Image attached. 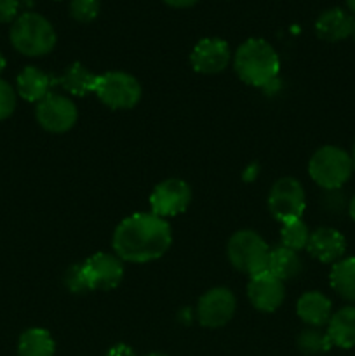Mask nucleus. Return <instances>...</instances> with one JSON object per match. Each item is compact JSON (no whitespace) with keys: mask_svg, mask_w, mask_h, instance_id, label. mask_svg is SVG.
Returning a JSON list of instances; mask_svg holds the SVG:
<instances>
[{"mask_svg":"<svg viewBox=\"0 0 355 356\" xmlns=\"http://www.w3.org/2000/svg\"><path fill=\"white\" fill-rule=\"evenodd\" d=\"M298 348L305 355H320L327 353L333 348V343H331L327 332L310 327L298 336Z\"/></svg>","mask_w":355,"mask_h":356,"instance_id":"b1692460","label":"nucleus"},{"mask_svg":"<svg viewBox=\"0 0 355 356\" xmlns=\"http://www.w3.org/2000/svg\"><path fill=\"white\" fill-rule=\"evenodd\" d=\"M173 232L166 219L152 212H138L115 228L111 247L115 256L127 263H150L169 250Z\"/></svg>","mask_w":355,"mask_h":356,"instance_id":"f257e3e1","label":"nucleus"},{"mask_svg":"<svg viewBox=\"0 0 355 356\" xmlns=\"http://www.w3.org/2000/svg\"><path fill=\"white\" fill-rule=\"evenodd\" d=\"M191 202V188L183 179H166L157 184L150 195V207L152 214L159 218H173L187 211Z\"/></svg>","mask_w":355,"mask_h":356,"instance_id":"9d476101","label":"nucleus"},{"mask_svg":"<svg viewBox=\"0 0 355 356\" xmlns=\"http://www.w3.org/2000/svg\"><path fill=\"white\" fill-rule=\"evenodd\" d=\"M232 59L228 44L221 38H202L190 54L194 70L202 75H214L223 72Z\"/></svg>","mask_w":355,"mask_h":356,"instance_id":"ddd939ff","label":"nucleus"},{"mask_svg":"<svg viewBox=\"0 0 355 356\" xmlns=\"http://www.w3.org/2000/svg\"><path fill=\"white\" fill-rule=\"evenodd\" d=\"M306 197L301 183L294 177H282L271 186L268 195V209L271 216L282 225L294 219H301L305 212Z\"/></svg>","mask_w":355,"mask_h":356,"instance_id":"0eeeda50","label":"nucleus"},{"mask_svg":"<svg viewBox=\"0 0 355 356\" xmlns=\"http://www.w3.org/2000/svg\"><path fill=\"white\" fill-rule=\"evenodd\" d=\"M226 252H228L230 263L249 277L267 271L270 247L256 232H251V229L237 232L230 238Z\"/></svg>","mask_w":355,"mask_h":356,"instance_id":"39448f33","label":"nucleus"},{"mask_svg":"<svg viewBox=\"0 0 355 356\" xmlns=\"http://www.w3.org/2000/svg\"><path fill=\"white\" fill-rule=\"evenodd\" d=\"M326 332L333 346L341 350L355 348V306H343L333 313Z\"/></svg>","mask_w":355,"mask_h":356,"instance_id":"f3484780","label":"nucleus"},{"mask_svg":"<svg viewBox=\"0 0 355 356\" xmlns=\"http://www.w3.org/2000/svg\"><path fill=\"white\" fill-rule=\"evenodd\" d=\"M347 6H348V9L355 14V0H347Z\"/></svg>","mask_w":355,"mask_h":356,"instance_id":"473e14b6","label":"nucleus"},{"mask_svg":"<svg viewBox=\"0 0 355 356\" xmlns=\"http://www.w3.org/2000/svg\"><path fill=\"white\" fill-rule=\"evenodd\" d=\"M301 259H299L296 250L287 249L284 245H278L275 249H270V256H268V268L271 275L284 280H291V278L298 277L301 271Z\"/></svg>","mask_w":355,"mask_h":356,"instance_id":"412c9836","label":"nucleus"},{"mask_svg":"<svg viewBox=\"0 0 355 356\" xmlns=\"http://www.w3.org/2000/svg\"><path fill=\"white\" fill-rule=\"evenodd\" d=\"M70 14L79 23H90L100 14V0H72Z\"/></svg>","mask_w":355,"mask_h":356,"instance_id":"393cba45","label":"nucleus"},{"mask_svg":"<svg viewBox=\"0 0 355 356\" xmlns=\"http://www.w3.org/2000/svg\"><path fill=\"white\" fill-rule=\"evenodd\" d=\"M247 296L254 308L263 313H271L281 308V305L284 302V282L271 275L268 270L261 271V273L249 277Z\"/></svg>","mask_w":355,"mask_h":356,"instance_id":"f8f14e48","label":"nucleus"},{"mask_svg":"<svg viewBox=\"0 0 355 356\" xmlns=\"http://www.w3.org/2000/svg\"><path fill=\"white\" fill-rule=\"evenodd\" d=\"M94 92L111 110H131L141 99V86L132 75L124 72H108L97 75Z\"/></svg>","mask_w":355,"mask_h":356,"instance_id":"423d86ee","label":"nucleus"},{"mask_svg":"<svg viewBox=\"0 0 355 356\" xmlns=\"http://www.w3.org/2000/svg\"><path fill=\"white\" fill-rule=\"evenodd\" d=\"M354 162L352 155L340 146H322L308 162V174L322 190H340L352 177Z\"/></svg>","mask_w":355,"mask_h":356,"instance_id":"20e7f679","label":"nucleus"},{"mask_svg":"<svg viewBox=\"0 0 355 356\" xmlns=\"http://www.w3.org/2000/svg\"><path fill=\"white\" fill-rule=\"evenodd\" d=\"M97 75L90 73L80 63H73L72 66L66 68V72L61 76H52V86H59L66 90V92L73 94V96H87L89 92H94L96 87Z\"/></svg>","mask_w":355,"mask_h":356,"instance_id":"a211bd4d","label":"nucleus"},{"mask_svg":"<svg viewBox=\"0 0 355 356\" xmlns=\"http://www.w3.org/2000/svg\"><path fill=\"white\" fill-rule=\"evenodd\" d=\"M9 37L13 47L30 58L49 54L56 45L54 28L37 13H24L16 17Z\"/></svg>","mask_w":355,"mask_h":356,"instance_id":"7ed1b4c3","label":"nucleus"},{"mask_svg":"<svg viewBox=\"0 0 355 356\" xmlns=\"http://www.w3.org/2000/svg\"><path fill=\"white\" fill-rule=\"evenodd\" d=\"M348 214H350V218L355 221V195L352 197L350 204H348Z\"/></svg>","mask_w":355,"mask_h":356,"instance_id":"7c9ffc66","label":"nucleus"},{"mask_svg":"<svg viewBox=\"0 0 355 356\" xmlns=\"http://www.w3.org/2000/svg\"><path fill=\"white\" fill-rule=\"evenodd\" d=\"M106 356H136V353L132 351L131 346H127V344H115L113 348L108 350Z\"/></svg>","mask_w":355,"mask_h":356,"instance_id":"c85d7f7f","label":"nucleus"},{"mask_svg":"<svg viewBox=\"0 0 355 356\" xmlns=\"http://www.w3.org/2000/svg\"><path fill=\"white\" fill-rule=\"evenodd\" d=\"M354 17L343 9H327L317 17L315 33L317 37L326 42H341L352 37L354 31Z\"/></svg>","mask_w":355,"mask_h":356,"instance_id":"dca6fc26","label":"nucleus"},{"mask_svg":"<svg viewBox=\"0 0 355 356\" xmlns=\"http://www.w3.org/2000/svg\"><path fill=\"white\" fill-rule=\"evenodd\" d=\"M296 313L306 325L320 329V327L327 325L333 316V302L322 292L310 291L298 299Z\"/></svg>","mask_w":355,"mask_h":356,"instance_id":"2eb2a0df","label":"nucleus"},{"mask_svg":"<svg viewBox=\"0 0 355 356\" xmlns=\"http://www.w3.org/2000/svg\"><path fill=\"white\" fill-rule=\"evenodd\" d=\"M56 344L45 329H28L17 343V356H54Z\"/></svg>","mask_w":355,"mask_h":356,"instance_id":"4be33fe9","label":"nucleus"},{"mask_svg":"<svg viewBox=\"0 0 355 356\" xmlns=\"http://www.w3.org/2000/svg\"><path fill=\"white\" fill-rule=\"evenodd\" d=\"M35 115H37L38 124L45 131L54 132V134L70 131L79 118V111H77V106L72 99L52 92H49L44 99L38 101Z\"/></svg>","mask_w":355,"mask_h":356,"instance_id":"1a4fd4ad","label":"nucleus"},{"mask_svg":"<svg viewBox=\"0 0 355 356\" xmlns=\"http://www.w3.org/2000/svg\"><path fill=\"white\" fill-rule=\"evenodd\" d=\"M352 37H354V40H355V21H354V31H352Z\"/></svg>","mask_w":355,"mask_h":356,"instance_id":"c9c22d12","label":"nucleus"},{"mask_svg":"<svg viewBox=\"0 0 355 356\" xmlns=\"http://www.w3.org/2000/svg\"><path fill=\"white\" fill-rule=\"evenodd\" d=\"M17 94H19L23 99L30 101V103H38V101L44 99L45 96L51 90V76L45 75L44 72H40L35 66H26L23 72L17 75Z\"/></svg>","mask_w":355,"mask_h":356,"instance_id":"6ab92c4d","label":"nucleus"},{"mask_svg":"<svg viewBox=\"0 0 355 356\" xmlns=\"http://www.w3.org/2000/svg\"><path fill=\"white\" fill-rule=\"evenodd\" d=\"M235 313V296L226 287H214L205 292L197 306L198 322L207 329L226 325Z\"/></svg>","mask_w":355,"mask_h":356,"instance_id":"9b49d317","label":"nucleus"},{"mask_svg":"<svg viewBox=\"0 0 355 356\" xmlns=\"http://www.w3.org/2000/svg\"><path fill=\"white\" fill-rule=\"evenodd\" d=\"M169 7H174V9H187V7L195 6L198 0H164Z\"/></svg>","mask_w":355,"mask_h":356,"instance_id":"c756f323","label":"nucleus"},{"mask_svg":"<svg viewBox=\"0 0 355 356\" xmlns=\"http://www.w3.org/2000/svg\"><path fill=\"white\" fill-rule=\"evenodd\" d=\"M3 68H6V58H3L2 52H0V73L3 72Z\"/></svg>","mask_w":355,"mask_h":356,"instance_id":"2f4dec72","label":"nucleus"},{"mask_svg":"<svg viewBox=\"0 0 355 356\" xmlns=\"http://www.w3.org/2000/svg\"><path fill=\"white\" fill-rule=\"evenodd\" d=\"M145 356H167V355H164V353H148V355H145Z\"/></svg>","mask_w":355,"mask_h":356,"instance_id":"f704fd0d","label":"nucleus"},{"mask_svg":"<svg viewBox=\"0 0 355 356\" xmlns=\"http://www.w3.org/2000/svg\"><path fill=\"white\" fill-rule=\"evenodd\" d=\"M14 108H16V90L10 87V83L0 79V120L10 117Z\"/></svg>","mask_w":355,"mask_h":356,"instance_id":"a878e982","label":"nucleus"},{"mask_svg":"<svg viewBox=\"0 0 355 356\" xmlns=\"http://www.w3.org/2000/svg\"><path fill=\"white\" fill-rule=\"evenodd\" d=\"M233 66L237 75L247 86L265 87L277 79L281 59L267 40L249 38L237 49Z\"/></svg>","mask_w":355,"mask_h":356,"instance_id":"f03ea898","label":"nucleus"},{"mask_svg":"<svg viewBox=\"0 0 355 356\" xmlns=\"http://www.w3.org/2000/svg\"><path fill=\"white\" fill-rule=\"evenodd\" d=\"M306 250L320 263L334 264L343 259L345 250H347V240L338 229L326 226V228H319L310 233Z\"/></svg>","mask_w":355,"mask_h":356,"instance_id":"4468645a","label":"nucleus"},{"mask_svg":"<svg viewBox=\"0 0 355 356\" xmlns=\"http://www.w3.org/2000/svg\"><path fill=\"white\" fill-rule=\"evenodd\" d=\"M308 238H310V232L301 219H294V221H289L282 225L281 240H282V245L287 247V249L296 250V252L301 249H306V245H308Z\"/></svg>","mask_w":355,"mask_h":356,"instance_id":"5701e85b","label":"nucleus"},{"mask_svg":"<svg viewBox=\"0 0 355 356\" xmlns=\"http://www.w3.org/2000/svg\"><path fill=\"white\" fill-rule=\"evenodd\" d=\"M329 284L343 301L355 302V257H343L333 264Z\"/></svg>","mask_w":355,"mask_h":356,"instance_id":"aec40b11","label":"nucleus"},{"mask_svg":"<svg viewBox=\"0 0 355 356\" xmlns=\"http://www.w3.org/2000/svg\"><path fill=\"white\" fill-rule=\"evenodd\" d=\"M19 0H0V23H10L16 19Z\"/></svg>","mask_w":355,"mask_h":356,"instance_id":"cd10ccee","label":"nucleus"},{"mask_svg":"<svg viewBox=\"0 0 355 356\" xmlns=\"http://www.w3.org/2000/svg\"><path fill=\"white\" fill-rule=\"evenodd\" d=\"M352 162H354V170H355V143H354V148H352Z\"/></svg>","mask_w":355,"mask_h":356,"instance_id":"72a5a7b5","label":"nucleus"},{"mask_svg":"<svg viewBox=\"0 0 355 356\" xmlns=\"http://www.w3.org/2000/svg\"><path fill=\"white\" fill-rule=\"evenodd\" d=\"M86 291H111L124 278V264L117 256L97 252L79 264Z\"/></svg>","mask_w":355,"mask_h":356,"instance_id":"6e6552de","label":"nucleus"},{"mask_svg":"<svg viewBox=\"0 0 355 356\" xmlns=\"http://www.w3.org/2000/svg\"><path fill=\"white\" fill-rule=\"evenodd\" d=\"M65 284H66V287L70 289V291L77 292V294H79V292H87V291H86V285H84L82 277H80L79 264H77V266L70 268L68 273H66Z\"/></svg>","mask_w":355,"mask_h":356,"instance_id":"bb28decb","label":"nucleus"}]
</instances>
